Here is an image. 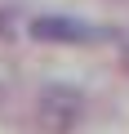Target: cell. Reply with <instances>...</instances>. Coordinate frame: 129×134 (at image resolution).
I'll return each mask as SVG.
<instances>
[{"label": "cell", "instance_id": "cell-2", "mask_svg": "<svg viewBox=\"0 0 129 134\" xmlns=\"http://www.w3.org/2000/svg\"><path fill=\"white\" fill-rule=\"evenodd\" d=\"M36 121L45 134H71L85 121V94L76 85H62V81L45 85L36 94Z\"/></svg>", "mask_w": 129, "mask_h": 134}, {"label": "cell", "instance_id": "cell-1", "mask_svg": "<svg viewBox=\"0 0 129 134\" xmlns=\"http://www.w3.org/2000/svg\"><path fill=\"white\" fill-rule=\"evenodd\" d=\"M27 36L40 40V45H107V40H116L111 27L85 23V18H71V14H36L27 23Z\"/></svg>", "mask_w": 129, "mask_h": 134}]
</instances>
